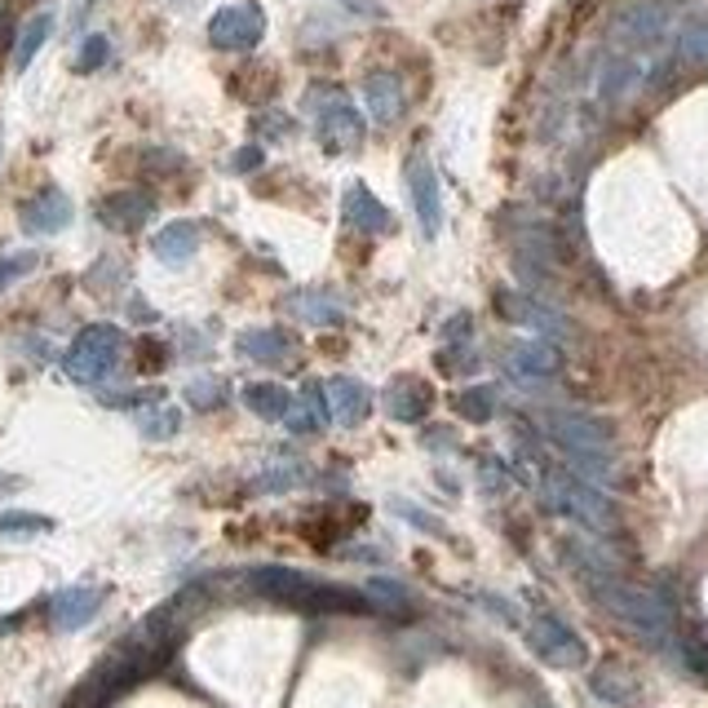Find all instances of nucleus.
I'll list each match as a JSON object with an SVG mask.
<instances>
[{"mask_svg": "<svg viewBox=\"0 0 708 708\" xmlns=\"http://www.w3.org/2000/svg\"><path fill=\"white\" fill-rule=\"evenodd\" d=\"M363 107H368V115H372L376 124H395V120L403 115V85H399V76L372 72V76L363 80Z\"/></svg>", "mask_w": 708, "mask_h": 708, "instance_id": "nucleus-17", "label": "nucleus"}, {"mask_svg": "<svg viewBox=\"0 0 708 708\" xmlns=\"http://www.w3.org/2000/svg\"><path fill=\"white\" fill-rule=\"evenodd\" d=\"M196 248H200V226L196 222H169L151 239V252L160 257V262H169V266L190 262V257H196Z\"/></svg>", "mask_w": 708, "mask_h": 708, "instance_id": "nucleus-19", "label": "nucleus"}, {"mask_svg": "<svg viewBox=\"0 0 708 708\" xmlns=\"http://www.w3.org/2000/svg\"><path fill=\"white\" fill-rule=\"evenodd\" d=\"M589 585H594V598H598L616 620H624L633 633H642L647 642H664V637H669L673 611H669L651 589H637V585L611 581V575H589Z\"/></svg>", "mask_w": 708, "mask_h": 708, "instance_id": "nucleus-3", "label": "nucleus"}, {"mask_svg": "<svg viewBox=\"0 0 708 708\" xmlns=\"http://www.w3.org/2000/svg\"><path fill=\"white\" fill-rule=\"evenodd\" d=\"M53 523L45 519V513H27V509H10L0 513V536H40L49 532Z\"/></svg>", "mask_w": 708, "mask_h": 708, "instance_id": "nucleus-28", "label": "nucleus"}, {"mask_svg": "<svg viewBox=\"0 0 708 708\" xmlns=\"http://www.w3.org/2000/svg\"><path fill=\"white\" fill-rule=\"evenodd\" d=\"M527 642H532V651H536L545 664H554V669H581V664L589 660L585 642L575 637L562 620H554V616H536V620L527 624Z\"/></svg>", "mask_w": 708, "mask_h": 708, "instance_id": "nucleus-6", "label": "nucleus"}, {"mask_svg": "<svg viewBox=\"0 0 708 708\" xmlns=\"http://www.w3.org/2000/svg\"><path fill=\"white\" fill-rule=\"evenodd\" d=\"M642 85H647V62L642 58H607L603 67H598V85H594V94H598V102H624V98H633Z\"/></svg>", "mask_w": 708, "mask_h": 708, "instance_id": "nucleus-12", "label": "nucleus"}, {"mask_svg": "<svg viewBox=\"0 0 708 708\" xmlns=\"http://www.w3.org/2000/svg\"><path fill=\"white\" fill-rule=\"evenodd\" d=\"M346 222L363 235H385L390 231V209H385L368 186H350L346 190Z\"/></svg>", "mask_w": 708, "mask_h": 708, "instance_id": "nucleus-21", "label": "nucleus"}, {"mask_svg": "<svg viewBox=\"0 0 708 708\" xmlns=\"http://www.w3.org/2000/svg\"><path fill=\"white\" fill-rule=\"evenodd\" d=\"M107 53H111L107 36H89V40H85V49H80V72H94V67H102V62H107Z\"/></svg>", "mask_w": 708, "mask_h": 708, "instance_id": "nucleus-33", "label": "nucleus"}, {"mask_svg": "<svg viewBox=\"0 0 708 708\" xmlns=\"http://www.w3.org/2000/svg\"><path fill=\"white\" fill-rule=\"evenodd\" d=\"M120 355H124V333L115 324H89L72 341L67 359H62V372H67L76 385H98V381L111 376V368L120 363Z\"/></svg>", "mask_w": 708, "mask_h": 708, "instance_id": "nucleus-4", "label": "nucleus"}, {"mask_svg": "<svg viewBox=\"0 0 708 708\" xmlns=\"http://www.w3.org/2000/svg\"><path fill=\"white\" fill-rule=\"evenodd\" d=\"M244 408L257 412L262 421H284L288 408H293V395L284 390V385H271V381H257L244 390Z\"/></svg>", "mask_w": 708, "mask_h": 708, "instance_id": "nucleus-22", "label": "nucleus"}, {"mask_svg": "<svg viewBox=\"0 0 708 708\" xmlns=\"http://www.w3.org/2000/svg\"><path fill=\"white\" fill-rule=\"evenodd\" d=\"M545 496L558 513H567V519H575L581 527L589 532H616V505L589 487L585 479H575V474H549L545 479Z\"/></svg>", "mask_w": 708, "mask_h": 708, "instance_id": "nucleus-5", "label": "nucleus"}, {"mask_svg": "<svg viewBox=\"0 0 708 708\" xmlns=\"http://www.w3.org/2000/svg\"><path fill=\"white\" fill-rule=\"evenodd\" d=\"M324 403L337 425H359L372 412V390L355 376H328L324 381Z\"/></svg>", "mask_w": 708, "mask_h": 708, "instance_id": "nucleus-13", "label": "nucleus"}, {"mask_svg": "<svg viewBox=\"0 0 708 708\" xmlns=\"http://www.w3.org/2000/svg\"><path fill=\"white\" fill-rule=\"evenodd\" d=\"M36 262H40L36 252H14V257H0V288H10V284H18L23 275H32V271H36Z\"/></svg>", "mask_w": 708, "mask_h": 708, "instance_id": "nucleus-31", "label": "nucleus"}, {"mask_svg": "<svg viewBox=\"0 0 708 708\" xmlns=\"http://www.w3.org/2000/svg\"><path fill=\"white\" fill-rule=\"evenodd\" d=\"M67 226H72V200L53 186L23 204V231H32V235H58Z\"/></svg>", "mask_w": 708, "mask_h": 708, "instance_id": "nucleus-16", "label": "nucleus"}, {"mask_svg": "<svg viewBox=\"0 0 708 708\" xmlns=\"http://www.w3.org/2000/svg\"><path fill=\"white\" fill-rule=\"evenodd\" d=\"M483 479H487V487H509V474L500 465H483Z\"/></svg>", "mask_w": 708, "mask_h": 708, "instance_id": "nucleus-36", "label": "nucleus"}, {"mask_svg": "<svg viewBox=\"0 0 708 708\" xmlns=\"http://www.w3.org/2000/svg\"><path fill=\"white\" fill-rule=\"evenodd\" d=\"M408 190H412L421 231L434 239L443 231V190H438V173H434V164L425 156H412L408 160Z\"/></svg>", "mask_w": 708, "mask_h": 708, "instance_id": "nucleus-10", "label": "nucleus"}, {"mask_svg": "<svg viewBox=\"0 0 708 708\" xmlns=\"http://www.w3.org/2000/svg\"><path fill=\"white\" fill-rule=\"evenodd\" d=\"M549 438L562 447V452L575 461V470H589V474H611V452H616V434L607 421L589 417V412H571L558 408L545 417Z\"/></svg>", "mask_w": 708, "mask_h": 708, "instance_id": "nucleus-1", "label": "nucleus"}, {"mask_svg": "<svg viewBox=\"0 0 708 708\" xmlns=\"http://www.w3.org/2000/svg\"><path fill=\"white\" fill-rule=\"evenodd\" d=\"M678 53L686 58V62H708V14H695L682 32H678Z\"/></svg>", "mask_w": 708, "mask_h": 708, "instance_id": "nucleus-26", "label": "nucleus"}, {"mask_svg": "<svg viewBox=\"0 0 708 708\" xmlns=\"http://www.w3.org/2000/svg\"><path fill=\"white\" fill-rule=\"evenodd\" d=\"M262 36H266V14L257 5H226L209 23V40L218 49H252Z\"/></svg>", "mask_w": 708, "mask_h": 708, "instance_id": "nucleus-9", "label": "nucleus"}, {"mask_svg": "<svg viewBox=\"0 0 708 708\" xmlns=\"http://www.w3.org/2000/svg\"><path fill=\"white\" fill-rule=\"evenodd\" d=\"M138 425H142V434H147V438H169V434H177L182 417H177L173 408H156V417H142Z\"/></svg>", "mask_w": 708, "mask_h": 708, "instance_id": "nucleus-32", "label": "nucleus"}, {"mask_svg": "<svg viewBox=\"0 0 708 708\" xmlns=\"http://www.w3.org/2000/svg\"><path fill=\"white\" fill-rule=\"evenodd\" d=\"M505 368H509V376L519 381V385H545V381H554V376H558V368H562V355H558L549 341L532 337V341H519V346H509V355H505Z\"/></svg>", "mask_w": 708, "mask_h": 708, "instance_id": "nucleus-11", "label": "nucleus"}, {"mask_svg": "<svg viewBox=\"0 0 708 708\" xmlns=\"http://www.w3.org/2000/svg\"><path fill=\"white\" fill-rule=\"evenodd\" d=\"M257 164H262V147H244V151H235V160H231L235 173H248V169H257Z\"/></svg>", "mask_w": 708, "mask_h": 708, "instance_id": "nucleus-34", "label": "nucleus"}, {"mask_svg": "<svg viewBox=\"0 0 708 708\" xmlns=\"http://www.w3.org/2000/svg\"><path fill=\"white\" fill-rule=\"evenodd\" d=\"M102 607V589L98 585H72V589H62L53 603H49V616L62 633H72V629H85Z\"/></svg>", "mask_w": 708, "mask_h": 708, "instance_id": "nucleus-15", "label": "nucleus"}, {"mask_svg": "<svg viewBox=\"0 0 708 708\" xmlns=\"http://www.w3.org/2000/svg\"><path fill=\"white\" fill-rule=\"evenodd\" d=\"M324 408H328V403H324ZM324 408H314V395H306L297 408H288V430H293V434H310V430H319V425L328 421Z\"/></svg>", "mask_w": 708, "mask_h": 708, "instance_id": "nucleus-29", "label": "nucleus"}, {"mask_svg": "<svg viewBox=\"0 0 708 708\" xmlns=\"http://www.w3.org/2000/svg\"><path fill=\"white\" fill-rule=\"evenodd\" d=\"M457 412H461L465 421H474V425L492 421V412H496V390H492V385H470V390L457 395Z\"/></svg>", "mask_w": 708, "mask_h": 708, "instance_id": "nucleus-25", "label": "nucleus"}, {"mask_svg": "<svg viewBox=\"0 0 708 708\" xmlns=\"http://www.w3.org/2000/svg\"><path fill=\"white\" fill-rule=\"evenodd\" d=\"M49 32H53V14H36V18H27V27H23L18 45H14V72H27V67H32V58H36L40 45L49 40Z\"/></svg>", "mask_w": 708, "mask_h": 708, "instance_id": "nucleus-24", "label": "nucleus"}, {"mask_svg": "<svg viewBox=\"0 0 708 708\" xmlns=\"http://www.w3.org/2000/svg\"><path fill=\"white\" fill-rule=\"evenodd\" d=\"M496 306H500V314L509 319V324H523V328H532L541 341L562 337V319H558L549 306H541V301H532V297H523V293H500V297H496Z\"/></svg>", "mask_w": 708, "mask_h": 708, "instance_id": "nucleus-14", "label": "nucleus"}, {"mask_svg": "<svg viewBox=\"0 0 708 708\" xmlns=\"http://www.w3.org/2000/svg\"><path fill=\"white\" fill-rule=\"evenodd\" d=\"M363 598H368V603H376V607H385V611H399V607H408V589H403V585H395V581H368V585H363Z\"/></svg>", "mask_w": 708, "mask_h": 708, "instance_id": "nucleus-30", "label": "nucleus"}, {"mask_svg": "<svg viewBox=\"0 0 708 708\" xmlns=\"http://www.w3.org/2000/svg\"><path fill=\"white\" fill-rule=\"evenodd\" d=\"M252 585H257V594L293 603V607H306V611H355V607L368 603L355 589L324 585V581H314V575L288 571V567H262V571H252Z\"/></svg>", "mask_w": 708, "mask_h": 708, "instance_id": "nucleus-2", "label": "nucleus"}, {"mask_svg": "<svg viewBox=\"0 0 708 708\" xmlns=\"http://www.w3.org/2000/svg\"><path fill=\"white\" fill-rule=\"evenodd\" d=\"M288 310L301 314L306 324H341V306L328 301V297H310V293H301V297L288 301Z\"/></svg>", "mask_w": 708, "mask_h": 708, "instance_id": "nucleus-27", "label": "nucleus"}, {"mask_svg": "<svg viewBox=\"0 0 708 708\" xmlns=\"http://www.w3.org/2000/svg\"><path fill=\"white\" fill-rule=\"evenodd\" d=\"M239 355L244 359H257V363H280L288 355V337L280 328H257V333H244L239 337Z\"/></svg>", "mask_w": 708, "mask_h": 708, "instance_id": "nucleus-23", "label": "nucleus"}, {"mask_svg": "<svg viewBox=\"0 0 708 708\" xmlns=\"http://www.w3.org/2000/svg\"><path fill=\"white\" fill-rule=\"evenodd\" d=\"M98 213H102V222L111 231H138V226L151 222L156 204H151V196H142V190H115V196L102 200Z\"/></svg>", "mask_w": 708, "mask_h": 708, "instance_id": "nucleus-18", "label": "nucleus"}, {"mask_svg": "<svg viewBox=\"0 0 708 708\" xmlns=\"http://www.w3.org/2000/svg\"><path fill=\"white\" fill-rule=\"evenodd\" d=\"M186 399L196 403V408H209V403L218 399V385H190V390H186Z\"/></svg>", "mask_w": 708, "mask_h": 708, "instance_id": "nucleus-35", "label": "nucleus"}, {"mask_svg": "<svg viewBox=\"0 0 708 708\" xmlns=\"http://www.w3.org/2000/svg\"><path fill=\"white\" fill-rule=\"evenodd\" d=\"M686 656H691V664H695V669H699V673L708 678V647H691Z\"/></svg>", "mask_w": 708, "mask_h": 708, "instance_id": "nucleus-37", "label": "nucleus"}, {"mask_svg": "<svg viewBox=\"0 0 708 708\" xmlns=\"http://www.w3.org/2000/svg\"><path fill=\"white\" fill-rule=\"evenodd\" d=\"M430 403H434V395H430V385L425 381H417V376H399L390 390H385V408H390V417L395 421H421L425 412H430Z\"/></svg>", "mask_w": 708, "mask_h": 708, "instance_id": "nucleus-20", "label": "nucleus"}, {"mask_svg": "<svg viewBox=\"0 0 708 708\" xmlns=\"http://www.w3.org/2000/svg\"><path fill=\"white\" fill-rule=\"evenodd\" d=\"M673 23L669 0H633L611 18V36L624 45H656Z\"/></svg>", "mask_w": 708, "mask_h": 708, "instance_id": "nucleus-7", "label": "nucleus"}, {"mask_svg": "<svg viewBox=\"0 0 708 708\" xmlns=\"http://www.w3.org/2000/svg\"><path fill=\"white\" fill-rule=\"evenodd\" d=\"M314 115H319V138H324L328 147H359V138H363V115L337 89H328V94L319 89Z\"/></svg>", "mask_w": 708, "mask_h": 708, "instance_id": "nucleus-8", "label": "nucleus"}]
</instances>
